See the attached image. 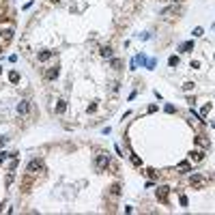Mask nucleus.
<instances>
[{
    "label": "nucleus",
    "mask_w": 215,
    "mask_h": 215,
    "mask_svg": "<svg viewBox=\"0 0 215 215\" xmlns=\"http://www.w3.org/2000/svg\"><path fill=\"white\" fill-rule=\"evenodd\" d=\"M0 73H2V67H0Z\"/></svg>",
    "instance_id": "obj_27"
},
{
    "label": "nucleus",
    "mask_w": 215,
    "mask_h": 215,
    "mask_svg": "<svg viewBox=\"0 0 215 215\" xmlns=\"http://www.w3.org/2000/svg\"><path fill=\"white\" fill-rule=\"evenodd\" d=\"M65 110H67V101H65V99H60V101H58V106L54 108V112H56V114H62Z\"/></svg>",
    "instance_id": "obj_9"
},
{
    "label": "nucleus",
    "mask_w": 215,
    "mask_h": 215,
    "mask_svg": "<svg viewBox=\"0 0 215 215\" xmlns=\"http://www.w3.org/2000/svg\"><path fill=\"white\" fill-rule=\"evenodd\" d=\"M168 65H170V67H176V65H179V56H170V58H168Z\"/></svg>",
    "instance_id": "obj_15"
},
{
    "label": "nucleus",
    "mask_w": 215,
    "mask_h": 215,
    "mask_svg": "<svg viewBox=\"0 0 215 215\" xmlns=\"http://www.w3.org/2000/svg\"><path fill=\"white\" fill-rule=\"evenodd\" d=\"M58 73H60V71H58V67H52V69L45 73V80H56V78H58Z\"/></svg>",
    "instance_id": "obj_5"
},
{
    "label": "nucleus",
    "mask_w": 215,
    "mask_h": 215,
    "mask_svg": "<svg viewBox=\"0 0 215 215\" xmlns=\"http://www.w3.org/2000/svg\"><path fill=\"white\" fill-rule=\"evenodd\" d=\"M17 112H19V114H26V112H28V101H26V99H22V101L17 103Z\"/></svg>",
    "instance_id": "obj_8"
},
{
    "label": "nucleus",
    "mask_w": 215,
    "mask_h": 215,
    "mask_svg": "<svg viewBox=\"0 0 215 215\" xmlns=\"http://www.w3.org/2000/svg\"><path fill=\"white\" fill-rule=\"evenodd\" d=\"M112 67H114V69H118V67H121V60H116V58H114V60H112Z\"/></svg>",
    "instance_id": "obj_25"
},
{
    "label": "nucleus",
    "mask_w": 215,
    "mask_h": 215,
    "mask_svg": "<svg viewBox=\"0 0 215 215\" xmlns=\"http://www.w3.org/2000/svg\"><path fill=\"white\" fill-rule=\"evenodd\" d=\"M189 159H192V161H202L204 159V153L202 151H192V153H189Z\"/></svg>",
    "instance_id": "obj_6"
},
{
    "label": "nucleus",
    "mask_w": 215,
    "mask_h": 215,
    "mask_svg": "<svg viewBox=\"0 0 215 215\" xmlns=\"http://www.w3.org/2000/svg\"><path fill=\"white\" fill-rule=\"evenodd\" d=\"M146 60H149V58H146L144 54H138V56L133 58V62H136V65H146Z\"/></svg>",
    "instance_id": "obj_11"
},
{
    "label": "nucleus",
    "mask_w": 215,
    "mask_h": 215,
    "mask_svg": "<svg viewBox=\"0 0 215 215\" xmlns=\"http://www.w3.org/2000/svg\"><path fill=\"white\" fill-rule=\"evenodd\" d=\"M7 157H11V153H5V151H2V153H0V163H2V161H5Z\"/></svg>",
    "instance_id": "obj_22"
},
{
    "label": "nucleus",
    "mask_w": 215,
    "mask_h": 215,
    "mask_svg": "<svg viewBox=\"0 0 215 215\" xmlns=\"http://www.w3.org/2000/svg\"><path fill=\"white\" fill-rule=\"evenodd\" d=\"M179 170L187 172V170H189V163H187V161H181V163H179Z\"/></svg>",
    "instance_id": "obj_18"
},
{
    "label": "nucleus",
    "mask_w": 215,
    "mask_h": 215,
    "mask_svg": "<svg viewBox=\"0 0 215 215\" xmlns=\"http://www.w3.org/2000/svg\"><path fill=\"white\" fill-rule=\"evenodd\" d=\"M52 2H60V0H52Z\"/></svg>",
    "instance_id": "obj_26"
},
{
    "label": "nucleus",
    "mask_w": 215,
    "mask_h": 215,
    "mask_svg": "<svg viewBox=\"0 0 215 215\" xmlns=\"http://www.w3.org/2000/svg\"><path fill=\"white\" fill-rule=\"evenodd\" d=\"M189 50H194V41H185L179 45V52H189Z\"/></svg>",
    "instance_id": "obj_7"
},
{
    "label": "nucleus",
    "mask_w": 215,
    "mask_h": 215,
    "mask_svg": "<svg viewBox=\"0 0 215 215\" xmlns=\"http://www.w3.org/2000/svg\"><path fill=\"white\" fill-rule=\"evenodd\" d=\"M166 112L172 114V112H174V106H172V103H166Z\"/></svg>",
    "instance_id": "obj_23"
},
{
    "label": "nucleus",
    "mask_w": 215,
    "mask_h": 215,
    "mask_svg": "<svg viewBox=\"0 0 215 215\" xmlns=\"http://www.w3.org/2000/svg\"><path fill=\"white\" fill-rule=\"evenodd\" d=\"M194 86H196L194 82H185L183 84V90H194Z\"/></svg>",
    "instance_id": "obj_19"
},
{
    "label": "nucleus",
    "mask_w": 215,
    "mask_h": 215,
    "mask_svg": "<svg viewBox=\"0 0 215 215\" xmlns=\"http://www.w3.org/2000/svg\"><path fill=\"white\" fill-rule=\"evenodd\" d=\"M131 161H133L136 166H142V161H140V157H138V155H133V153H131Z\"/></svg>",
    "instance_id": "obj_20"
},
{
    "label": "nucleus",
    "mask_w": 215,
    "mask_h": 215,
    "mask_svg": "<svg viewBox=\"0 0 215 215\" xmlns=\"http://www.w3.org/2000/svg\"><path fill=\"white\" fill-rule=\"evenodd\" d=\"M95 163H97V168H99V170H103L106 166L110 163V157H108V155H97V159H95Z\"/></svg>",
    "instance_id": "obj_2"
},
{
    "label": "nucleus",
    "mask_w": 215,
    "mask_h": 215,
    "mask_svg": "<svg viewBox=\"0 0 215 215\" xmlns=\"http://www.w3.org/2000/svg\"><path fill=\"white\" fill-rule=\"evenodd\" d=\"M41 168H43L41 159H32V161L28 163V172H37V170H41Z\"/></svg>",
    "instance_id": "obj_4"
},
{
    "label": "nucleus",
    "mask_w": 215,
    "mask_h": 215,
    "mask_svg": "<svg viewBox=\"0 0 215 215\" xmlns=\"http://www.w3.org/2000/svg\"><path fill=\"white\" fill-rule=\"evenodd\" d=\"M101 56L110 58V56H112V47H101Z\"/></svg>",
    "instance_id": "obj_14"
},
{
    "label": "nucleus",
    "mask_w": 215,
    "mask_h": 215,
    "mask_svg": "<svg viewBox=\"0 0 215 215\" xmlns=\"http://www.w3.org/2000/svg\"><path fill=\"white\" fill-rule=\"evenodd\" d=\"M11 37H13V30L9 28V30H2V39L5 41H11Z\"/></svg>",
    "instance_id": "obj_13"
},
{
    "label": "nucleus",
    "mask_w": 215,
    "mask_h": 215,
    "mask_svg": "<svg viewBox=\"0 0 215 215\" xmlns=\"http://www.w3.org/2000/svg\"><path fill=\"white\" fill-rule=\"evenodd\" d=\"M9 80H11L13 84H17V82H19V73H17V71H11V73H9Z\"/></svg>",
    "instance_id": "obj_12"
},
{
    "label": "nucleus",
    "mask_w": 215,
    "mask_h": 215,
    "mask_svg": "<svg viewBox=\"0 0 215 215\" xmlns=\"http://www.w3.org/2000/svg\"><path fill=\"white\" fill-rule=\"evenodd\" d=\"M179 202H181V207H187L189 202H187V196H179Z\"/></svg>",
    "instance_id": "obj_21"
},
{
    "label": "nucleus",
    "mask_w": 215,
    "mask_h": 215,
    "mask_svg": "<svg viewBox=\"0 0 215 215\" xmlns=\"http://www.w3.org/2000/svg\"><path fill=\"white\" fill-rule=\"evenodd\" d=\"M202 32H204V30H202V28H200V26H198V28H196V30H194V37H202Z\"/></svg>",
    "instance_id": "obj_24"
},
{
    "label": "nucleus",
    "mask_w": 215,
    "mask_h": 215,
    "mask_svg": "<svg viewBox=\"0 0 215 215\" xmlns=\"http://www.w3.org/2000/svg\"><path fill=\"white\" fill-rule=\"evenodd\" d=\"M110 189H112V196H118V194H121V185H112Z\"/></svg>",
    "instance_id": "obj_17"
},
{
    "label": "nucleus",
    "mask_w": 215,
    "mask_h": 215,
    "mask_svg": "<svg viewBox=\"0 0 215 215\" xmlns=\"http://www.w3.org/2000/svg\"><path fill=\"white\" fill-rule=\"evenodd\" d=\"M54 54H56V52H52V50H43V52H39V54H37V58H39V62H45L47 58H52Z\"/></svg>",
    "instance_id": "obj_3"
},
{
    "label": "nucleus",
    "mask_w": 215,
    "mask_h": 215,
    "mask_svg": "<svg viewBox=\"0 0 215 215\" xmlns=\"http://www.w3.org/2000/svg\"><path fill=\"white\" fill-rule=\"evenodd\" d=\"M168 192L170 189L166 187V185H161V187H157V198L161 200V202H168Z\"/></svg>",
    "instance_id": "obj_1"
},
{
    "label": "nucleus",
    "mask_w": 215,
    "mask_h": 215,
    "mask_svg": "<svg viewBox=\"0 0 215 215\" xmlns=\"http://www.w3.org/2000/svg\"><path fill=\"white\" fill-rule=\"evenodd\" d=\"M202 183H204V179H202L200 174H194V176H192V185H196V187H200Z\"/></svg>",
    "instance_id": "obj_10"
},
{
    "label": "nucleus",
    "mask_w": 215,
    "mask_h": 215,
    "mask_svg": "<svg viewBox=\"0 0 215 215\" xmlns=\"http://www.w3.org/2000/svg\"><path fill=\"white\" fill-rule=\"evenodd\" d=\"M155 65H157V60H155V58H149L144 67H146V69H155Z\"/></svg>",
    "instance_id": "obj_16"
},
{
    "label": "nucleus",
    "mask_w": 215,
    "mask_h": 215,
    "mask_svg": "<svg viewBox=\"0 0 215 215\" xmlns=\"http://www.w3.org/2000/svg\"><path fill=\"white\" fill-rule=\"evenodd\" d=\"M172 2H179V0H172Z\"/></svg>",
    "instance_id": "obj_28"
}]
</instances>
